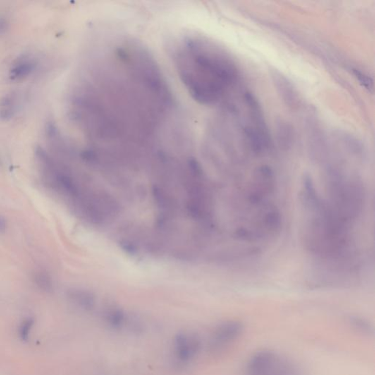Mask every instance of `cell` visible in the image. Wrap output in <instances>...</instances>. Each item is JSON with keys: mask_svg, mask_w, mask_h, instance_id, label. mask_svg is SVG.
Listing matches in <instances>:
<instances>
[{"mask_svg": "<svg viewBox=\"0 0 375 375\" xmlns=\"http://www.w3.org/2000/svg\"><path fill=\"white\" fill-rule=\"evenodd\" d=\"M244 326L241 322L228 321L218 325L211 333L210 348L213 352L224 350L241 336Z\"/></svg>", "mask_w": 375, "mask_h": 375, "instance_id": "obj_5", "label": "cell"}, {"mask_svg": "<svg viewBox=\"0 0 375 375\" xmlns=\"http://www.w3.org/2000/svg\"><path fill=\"white\" fill-rule=\"evenodd\" d=\"M352 74L357 79L359 84L369 92H373L374 91V81L372 78L366 74L365 72L361 71L359 69H352Z\"/></svg>", "mask_w": 375, "mask_h": 375, "instance_id": "obj_15", "label": "cell"}, {"mask_svg": "<svg viewBox=\"0 0 375 375\" xmlns=\"http://www.w3.org/2000/svg\"><path fill=\"white\" fill-rule=\"evenodd\" d=\"M336 138L340 141L344 148L352 156L360 157L364 154V145L355 136L342 130L336 134Z\"/></svg>", "mask_w": 375, "mask_h": 375, "instance_id": "obj_10", "label": "cell"}, {"mask_svg": "<svg viewBox=\"0 0 375 375\" xmlns=\"http://www.w3.org/2000/svg\"><path fill=\"white\" fill-rule=\"evenodd\" d=\"M172 54L180 82L199 104H218L236 80L235 67L200 38L185 36L176 43Z\"/></svg>", "mask_w": 375, "mask_h": 375, "instance_id": "obj_2", "label": "cell"}, {"mask_svg": "<svg viewBox=\"0 0 375 375\" xmlns=\"http://www.w3.org/2000/svg\"><path fill=\"white\" fill-rule=\"evenodd\" d=\"M68 296L70 301L83 310H92L96 304L94 295L85 290L72 289L68 292Z\"/></svg>", "mask_w": 375, "mask_h": 375, "instance_id": "obj_11", "label": "cell"}, {"mask_svg": "<svg viewBox=\"0 0 375 375\" xmlns=\"http://www.w3.org/2000/svg\"><path fill=\"white\" fill-rule=\"evenodd\" d=\"M350 324L352 328H353L359 333H361V334L370 336V335H373V333H374V328H373L371 323L366 321V320L363 319V318L358 317V316H351Z\"/></svg>", "mask_w": 375, "mask_h": 375, "instance_id": "obj_14", "label": "cell"}, {"mask_svg": "<svg viewBox=\"0 0 375 375\" xmlns=\"http://www.w3.org/2000/svg\"><path fill=\"white\" fill-rule=\"evenodd\" d=\"M202 345L201 339L196 333L180 332L173 340V357L180 364H189L199 355Z\"/></svg>", "mask_w": 375, "mask_h": 375, "instance_id": "obj_4", "label": "cell"}, {"mask_svg": "<svg viewBox=\"0 0 375 375\" xmlns=\"http://www.w3.org/2000/svg\"><path fill=\"white\" fill-rule=\"evenodd\" d=\"M103 321L110 328L120 330L126 324V315L121 309L109 307L103 312Z\"/></svg>", "mask_w": 375, "mask_h": 375, "instance_id": "obj_12", "label": "cell"}, {"mask_svg": "<svg viewBox=\"0 0 375 375\" xmlns=\"http://www.w3.org/2000/svg\"><path fill=\"white\" fill-rule=\"evenodd\" d=\"M270 74L277 93L283 104L292 111L298 109L301 104V96L291 81L278 70H271Z\"/></svg>", "mask_w": 375, "mask_h": 375, "instance_id": "obj_6", "label": "cell"}, {"mask_svg": "<svg viewBox=\"0 0 375 375\" xmlns=\"http://www.w3.org/2000/svg\"><path fill=\"white\" fill-rule=\"evenodd\" d=\"M7 229V222L3 216H0V233H4Z\"/></svg>", "mask_w": 375, "mask_h": 375, "instance_id": "obj_18", "label": "cell"}, {"mask_svg": "<svg viewBox=\"0 0 375 375\" xmlns=\"http://www.w3.org/2000/svg\"><path fill=\"white\" fill-rule=\"evenodd\" d=\"M33 281L36 286L42 291L51 292L54 289L52 279L47 272L44 271L35 272L34 273Z\"/></svg>", "mask_w": 375, "mask_h": 375, "instance_id": "obj_13", "label": "cell"}, {"mask_svg": "<svg viewBox=\"0 0 375 375\" xmlns=\"http://www.w3.org/2000/svg\"><path fill=\"white\" fill-rule=\"evenodd\" d=\"M35 62L30 57L24 56L18 58L10 68V80L20 82L27 78L35 70Z\"/></svg>", "mask_w": 375, "mask_h": 375, "instance_id": "obj_8", "label": "cell"}, {"mask_svg": "<svg viewBox=\"0 0 375 375\" xmlns=\"http://www.w3.org/2000/svg\"><path fill=\"white\" fill-rule=\"evenodd\" d=\"M246 375H300V373L296 366L281 354L262 350L248 361Z\"/></svg>", "mask_w": 375, "mask_h": 375, "instance_id": "obj_3", "label": "cell"}, {"mask_svg": "<svg viewBox=\"0 0 375 375\" xmlns=\"http://www.w3.org/2000/svg\"><path fill=\"white\" fill-rule=\"evenodd\" d=\"M33 324L34 321L32 318H27V319L22 322L20 328H18V334H20L21 340L23 341L28 340L30 331Z\"/></svg>", "mask_w": 375, "mask_h": 375, "instance_id": "obj_16", "label": "cell"}, {"mask_svg": "<svg viewBox=\"0 0 375 375\" xmlns=\"http://www.w3.org/2000/svg\"><path fill=\"white\" fill-rule=\"evenodd\" d=\"M8 28V22L4 17L0 16V35L6 32Z\"/></svg>", "mask_w": 375, "mask_h": 375, "instance_id": "obj_17", "label": "cell"}, {"mask_svg": "<svg viewBox=\"0 0 375 375\" xmlns=\"http://www.w3.org/2000/svg\"><path fill=\"white\" fill-rule=\"evenodd\" d=\"M18 97L16 92H10L0 99V120L9 121L14 118L18 109Z\"/></svg>", "mask_w": 375, "mask_h": 375, "instance_id": "obj_9", "label": "cell"}, {"mask_svg": "<svg viewBox=\"0 0 375 375\" xmlns=\"http://www.w3.org/2000/svg\"><path fill=\"white\" fill-rule=\"evenodd\" d=\"M275 132L277 144L280 149L290 151L295 145L296 132L290 121L284 118L277 119L275 123Z\"/></svg>", "mask_w": 375, "mask_h": 375, "instance_id": "obj_7", "label": "cell"}, {"mask_svg": "<svg viewBox=\"0 0 375 375\" xmlns=\"http://www.w3.org/2000/svg\"><path fill=\"white\" fill-rule=\"evenodd\" d=\"M94 69L73 100V115L90 141L111 149L148 144L173 111L171 90L147 49L120 46Z\"/></svg>", "mask_w": 375, "mask_h": 375, "instance_id": "obj_1", "label": "cell"}]
</instances>
